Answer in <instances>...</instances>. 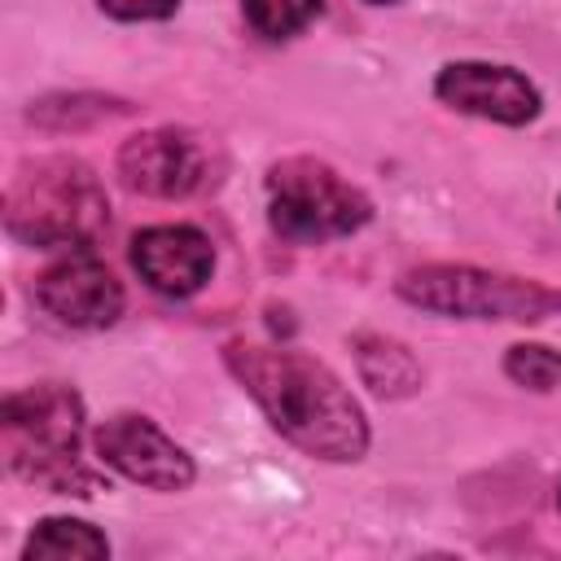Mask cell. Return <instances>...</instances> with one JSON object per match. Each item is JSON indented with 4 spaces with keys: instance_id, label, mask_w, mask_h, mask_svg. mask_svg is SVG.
Returning <instances> with one entry per match:
<instances>
[{
    "instance_id": "12",
    "label": "cell",
    "mask_w": 561,
    "mask_h": 561,
    "mask_svg": "<svg viewBox=\"0 0 561 561\" xmlns=\"http://www.w3.org/2000/svg\"><path fill=\"white\" fill-rule=\"evenodd\" d=\"M22 557H26V561H35V557H70V561L79 557V561H96V557H110V543H105V535H101L96 526H88V522L48 517V522L35 526V535L26 539Z\"/></svg>"
},
{
    "instance_id": "15",
    "label": "cell",
    "mask_w": 561,
    "mask_h": 561,
    "mask_svg": "<svg viewBox=\"0 0 561 561\" xmlns=\"http://www.w3.org/2000/svg\"><path fill=\"white\" fill-rule=\"evenodd\" d=\"M504 373L517 381V386H530V390H552L561 381V355L548 351V346H508L504 355Z\"/></svg>"
},
{
    "instance_id": "4",
    "label": "cell",
    "mask_w": 561,
    "mask_h": 561,
    "mask_svg": "<svg viewBox=\"0 0 561 561\" xmlns=\"http://www.w3.org/2000/svg\"><path fill=\"white\" fill-rule=\"evenodd\" d=\"M368 197L316 158H285L267 171V224L276 237L311 245L351 237L368 224Z\"/></svg>"
},
{
    "instance_id": "1",
    "label": "cell",
    "mask_w": 561,
    "mask_h": 561,
    "mask_svg": "<svg viewBox=\"0 0 561 561\" xmlns=\"http://www.w3.org/2000/svg\"><path fill=\"white\" fill-rule=\"evenodd\" d=\"M224 359L294 447L320 460L364 456L368 421L351 399V390L320 359L289 346H254V342H232Z\"/></svg>"
},
{
    "instance_id": "14",
    "label": "cell",
    "mask_w": 561,
    "mask_h": 561,
    "mask_svg": "<svg viewBox=\"0 0 561 561\" xmlns=\"http://www.w3.org/2000/svg\"><path fill=\"white\" fill-rule=\"evenodd\" d=\"M245 22L267 39H289L307 22H316L320 0H241Z\"/></svg>"
},
{
    "instance_id": "2",
    "label": "cell",
    "mask_w": 561,
    "mask_h": 561,
    "mask_svg": "<svg viewBox=\"0 0 561 561\" xmlns=\"http://www.w3.org/2000/svg\"><path fill=\"white\" fill-rule=\"evenodd\" d=\"M4 224L39 250H88L110 224V197L79 158H39L13 175Z\"/></svg>"
},
{
    "instance_id": "13",
    "label": "cell",
    "mask_w": 561,
    "mask_h": 561,
    "mask_svg": "<svg viewBox=\"0 0 561 561\" xmlns=\"http://www.w3.org/2000/svg\"><path fill=\"white\" fill-rule=\"evenodd\" d=\"M118 114H127V101L75 92V96H44V101H35L26 118L35 127H48V131H79V127H92V123H105V118H118Z\"/></svg>"
},
{
    "instance_id": "16",
    "label": "cell",
    "mask_w": 561,
    "mask_h": 561,
    "mask_svg": "<svg viewBox=\"0 0 561 561\" xmlns=\"http://www.w3.org/2000/svg\"><path fill=\"white\" fill-rule=\"evenodd\" d=\"M101 9L118 22H149V18H167L180 9V0H101Z\"/></svg>"
},
{
    "instance_id": "6",
    "label": "cell",
    "mask_w": 561,
    "mask_h": 561,
    "mask_svg": "<svg viewBox=\"0 0 561 561\" xmlns=\"http://www.w3.org/2000/svg\"><path fill=\"white\" fill-rule=\"evenodd\" d=\"M35 298L48 316L75 329H105L123 316V285L88 250H70L35 280Z\"/></svg>"
},
{
    "instance_id": "7",
    "label": "cell",
    "mask_w": 561,
    "mask_h": 561,
    "mask_svg": "<svg viewBox=\"0 0 561 561\" xmlns=\"http://www.w3.org/2000/svg\"><path fill=\"white\" fill-rule=\"evenodd\" d=\"M96 456L118 469L123 478L153 486V491H180L193 482V460L184 447H175L153 421L145 416H110L96 430Z\"/></svg>"
},
{
    "instance_id": "8",
    "label": "cell",
    "mask_w": 561,
    "mask_h": 561,
    "mask_svg": "<svg viewBox=\"0 0 561 561\" xmlns=\"http://www.w3.org/2000/svg\"><path fill=\"white\" fill-rule=\"evenodd\" d=\"M118 175L145 197H188L206 180V153L188 131L153 127L118 149Z\"/></svg>"
},
{
    "instance_id": "9",
    "label": "cell",
    "mask_w": 561,
    "mask_h": 561,
    "mask_svg": "<svg viewBox=\"0 0 561 561\" xmlns=\"http://www.w3.org/2000/svg\"><path fill=\"white\" fill-rule=\"evenodd\" d=\"M438 101H447L451 110L491 118V123H530L539 114V92L526 75L508 70V66H491V61H451L438 70L434 79Z\"/></svg>"
},
{
    "instance_id": "17",
    "label": "cell",
    "mask_w": 561,
    "mask_h": 561,
    "mask_svg": "<svg viewBox=\"0 0 561 561\" xmlns=\"http://www.w3.org/2000/svg\"><path fill=\"white\" fill-rule=\"evenodd\" d=\"M377 4H390V0H377Z\"/></svg>"
},
{
    "instance_id": "10",
    "label": "cell",
    "mask_w": 561,
    "mask_h": 561,
    "mask_svg": "<svg viewBox=\"0 0 561 561\" xmlns=\"http://www.w3.org/2000/svg\"><path fill=\"white\" fill-rule=\"evenodd\" d=\"M131 267L149 289L167 298H188L210 280L215 250L188 224H158L131 237Z\"/></svg>"
},
{
    "instance_id": "5",
    "label": "cell",
    "mask_w": 561,
    "mask_h": 561,
    "mask_svg": "<svg viewBox=\"0 0 561 561\" xmlns=\"http://www.w3.org/2000/svg\"><path fill=\"white\" fill-rule=\"evenodd\" d=\"M399 298L438 316L465 320H543L561 316V289H543L535 280L482 272V267H451L430 263L399 276Z\"/></svg>"
},
{
    "instance_id": "3",
    "label": "cell",
    "mask_w": 561,
    "mask_h": 561,
    "mask_svg": "<svg viewBox=\"0 0 561 561\" xmlns=\"http://www.w3.org/2000/svg\"><path fill=\"white\" fill-rule=\"evenodd\" d=\"M4 460L18 478L44 482L57 495H88L96 478L79 465L83 443V399L70 386H31L0 408Z\"/></svg>"
},
{
    "instance_id": "11",
    "label": "cell",
    "mask_w": 561,
    "mask_h": 561,
    "mask_svg": "<svg viewBox=\"0 0 561 561\" xmlns=\"http://www.w3.org/2000/svg\"><path fill=\"white\" fill-rule=\"evenodd\" d=\"M355 364H359V377L373 394L381 399H403L421 386V364L412 359V351L394 337H381V333H359L355 337Z\"/></svg>"
}]
</instances>
